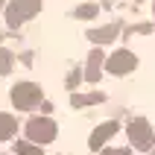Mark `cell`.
<instances>
[{"label":"cell","instance_id":"1","mask_svg":"<svg viewBox=\"0 0 155 155\" xmlns=\"http://www.w3.org/2000/svg\"><path fill=\"white\" fill-rule=\"evenodd\" d=\"M9 100H12V105L18 111H32V108H38L44 103V91L35 82H18L9 91Z\"/></svg>","mask_w":155,"mask_h":155},{"label":"cell","instance_id":"2","mask_svg":"<svg viewBox=\"0 0 155 155\" xmlns=\"http://www.w3.org/2000/svg\"><path fill=\"white\" fill-rule=\"evenodd\" d=\"M26 132V140L29 143H38V147H47V143H53L56 140V135H59V126L44 114V117H32V120L24 126Z\"/></svg>","mask_w":155,"mask_h":155},{"label":"cell","instance_id":"3","mask_svg":"<svg viewBox=\"0 0 155 155\" xmlns=\"http://www.w3.org/2000/svg\"><path fill=\"white\" fill-rule=\"evenodd\" d=\"M38 12H41V0H12V3H6V24L12 29H18Z\"/></svg>","mask_w":155,"mask_h":155},{"label":"cell","instance_id":"4","mask_svg":"<svg viewBox=\"0 0 155 155\" xmlns=\"http://www.w3.org/2000/svg\"><path fill=\"white\" fill-rule=\"evenodd\" d=\"M138 68V56L129 50H117L105 59V73H114V76H123V73H132Z\"/></svg>","mask_w":155,"mask_h":155},{"label":"cell","instance_id":"5","mask_svg":"<svg viewBox=\"0 0 155 155\" xmlns=\"http://www.w3.org/2000/svg\"><path fill=\"white\" fill-rule=\"evenodd\" d=\"M129 140L135 149H149L152 147V129L147 120H132L129 123Z\"/></svg>","mask_w":155,"mask_h":155},{"label":"cell","instance_id":"6","mask_svg":"<svg viewBox=\"0 0 155 155\" xmlns=\"http://www.w3.org/2000/svg\"><path fill=\"white\" fill-rule=\"evenodd\" d=\"M114 135H117V123H114V120H105V123H100V126L94 129V135L88 138V147L94 149V152H100V149H105V143H108Z\"/></svg>","mask_w":155,"mask_h":155},{"label":"cell","instance_id":"7","mask_svg":"<svg viewBox=\"0 0 155 155\" xmlns=\"http://www.w3.org/2000/svg\"><path fill=\"white\" fill-rule=\"evenodd\" d=\"M103 70H105V53L97 47V50L88 53V61H85V70H82V76H85L88 82H100Z\"/></svg>","mask_w":155,"mask_h":155},{"label":"cell","instance_id":"8","mask_svg":"<svg viewBox=\"0 0 155 155\" xmlns=\"http://www.w3.org/2000/svg\"><path fill=\"white\" fill-rule=\"evenodd\" d=\"M117 32H120V24H105V26H100V29H91V32H88V41L108 44V41L117 38Z\"/></svg>","mask_w":155,"mask_h":155},{"label":"cell","instance_id":"9","mask_svg":"<svg viewBox=\"0 0 155 155\" xmlns=\"http://www.w3.org/2000/svg\"><path fill=\"white\" fill-rule=\"evenodd\" d=\"M15 132H18V120L12 117V114L0 111V140H9Z\"/></svg>","mask_w":155,"mask_h":155},{"label":"cell","instance_id":"10","mask_svg":"<svg viewBox=\"0 0 155 155\" xmlns=\"http://www.w3.org/2000/svg\"><path fill=\"white\" fill-rule=\"evenodd\" d=\"M12 68H15V53L6 50V47H0V76L12 73Z\"/></svg>","mask_w":155,"mask_h":155},{"label":"cell","instance_id":"11","mask_svg":"<svg viewBox=\"0 0 155 155\" xmlns=\"http://www.w3.org/2000/svg\"><path fill=\"white\" fill-rule=\"evenodd\" d=\"M103 100H105V94H73L70 103L76 108H82V105H94V103H103Z\"/></svg>","mask_w":155,"mask_h":155},{"label":"cell","instance_id":"12","mask_svg":"<svg viewBox=\"0 0 155 155\" xmlns=\"http://www.w3.org/2000/svg\"><path fill=\"white\" fill-rule=\"evenodd\" d=\"M15 155H44V147L29 143V140H18L15 143Z\"/></svg>","mask_w":155,"mask_h":155},{"label":"cell","instance_id":"13","mask_svg":"<svg viewBox=\"0 0 155 155\" xmlns=\"http://www.w3.org/2000/svg\"><path fill=\"white\" fill-rule=\"evenodd\" d=\"M73 15H76L79 21H91V18H97V15H100V6H97V3H82V6H79Z\"/></svg>","mask_w":155,"mask_h":155},{"label":"cell","instance_id":"14","mask_svg":"<svg viewBox=\"0 0 155 155\" xmlns=\"http://www.w3.org/2000/svg\"><path fill=\"white\" fill-rule=\"evenodd\" d=\"M79 79H82V73H79V70H73V73L68 76V88H76V85H79Z\"/></svg>","mask_w":155,"mask_h":155},{"label":"cell","instance_id":"15","mask_svg":"<svg viewBox=\"0 0 155 155\" xmlns=\"http://www.w3.org/2000/svg\"><path fill=\"white\" fill-rule=\"evenodd\" d=\"M100 155H129V149H111V147H105V149H100Z\"/></svg>","mask_w":155,"mask_h":155},{"label":"cell","instance_id":"16","mask_svg":"<svg viewBox=\"0 0 155 155\" xmlns=\"http://www.w3.org/2000/svg\"><path fill=\"white\" fill-rule=\"evenodd\" d=\"M0 9H6V0H0Z\"/></svg>","mask_w":155,"mask_h":155},{"label":"cell","instance_id":"17","mask_svg":"<svg viewBox=\"0 0 155 155\" xmlns=\"http://www.w3.org/2000/svg\"><path fill=\"white\" fill-rule=\"evenodd\" d=\"M3 155H6V152H3Z\"/></svg>","mask_w":155,"mask_h":155}]
</instances>
